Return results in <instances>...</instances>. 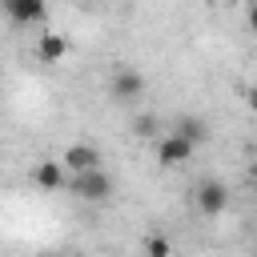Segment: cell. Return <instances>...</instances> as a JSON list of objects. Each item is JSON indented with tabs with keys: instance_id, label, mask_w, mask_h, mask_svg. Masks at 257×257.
I'll return each mask as SVG.
<instances>
[{
	"instance_id": "1",
	"label": "cell",
	"mask_w": 257,
	"mask_h": 257,
	"mask_svg": "<svg viewBox=\"0 0 257 257\" xmlns=\"http://www.w3.org/2000/svg\"><path fill=\"white\" fill-rule=\"evenodd\" d=\"M72 197L76 201H88V205H100L112 197V177L104 169H88V173H72Z\"/></svg>"
},
{
	"instance_id": "2",
	"label": "cell",
	"mask_w": 257,
	"mask_h": 257,
	"mask_svg": "<svg viewBox=\"0 0 257 257\" xmlns=\"http://www.w3.org/2000/svg\"><path fill=\"white\" fill-rule=\"evenodd\" d=\"M108 92H112L116 104H133V100H141V92H145V76H141L133 64H120V68H112Z\"/></svg>"
},
{
	"instance_id": "3",
	"label": "cell",
	"mask_w": 257,
	"mask_h": 257,
	"mask_svg": "<svg viewBox=\"0 0 257 257\" xmlns=\"http://www.w3.org/2000/svg\"><path fill=\"white\" fill-rule=\"evenodd\" d=\"M193 153H197V145H189V141H185V137H177V133L157 137V161H161L165 169H181V165H189V161H193Z\"/></svg>"
},
{
	"instance_id": "4",
	"label": "cell",
	"mask_w": 257,
	"mask_h": 257,
	"mask_svg": "<svg viewBox=\"0 0 257 257\" xmlns=\"http://www.w3.org/2000/svg\"><path fill=\"white\" fill-rule=\"evenodd\" d=\"M193 205H197L205 217H221L225 205H229V189H225L221 181H201V185L193 189Z\"/></svg>"
},
{
	"instance_id": "5",
	"label": "cell",
	"mask_w": 257,
	"mask_h": 257,
	"mask_svg": "<svg viewBox=\"0 0 257 257\" xmlns=\"http://www.w3.org/2000/svg\"><path fill=\"white\" fill-rule=\"evenodd\" d=\"M100 149L96 145H68L64 149V157H60V165H64V173H88V169H100Z\"/></svg>"
},
{
	"instance_id": "6",
	"label": "cell",
	"mask_w": 257,
	"mask_h": 257,
	"mask_svg": "<svg viewBox=\"0 0 257 257\" xmlns=\"http://www.w3.org/2000/svg\"><path fill=\"white\" fill-rule=\"evenodd\" d=\"M32 185H36L40 193H56V189H64V165L52 161V157H40V161L32 165Z\"/></svg>"
},
{
	"instance_id": "7",
	"label": "cell",
	"mask_w": 257,
	"mask_h": 257,
	"mask_svg": "<svg viewBox=\"0 0 257 257\" xmlns=\"http://www.w3.org/2000/svg\"><path fill=\"white\" fill-rule=\"evenodd\" d=\"M0 8L12 24H40L44 20V0H0Z\"/></svg>"
},
{
	"instance_id": "8",
	"label": "cell",
	"mask_w": 257,
	"mask_h": 257,
	"mask_svg": "<svg viewBox=\"0 0 257 257\" xmlns=\"http://www.w3.org/2000/svg\"><path fill=\"white\" fill-rule=\"evenodd\" d=\"M36 56H40L44 64L64 60V56H68V36H64V32H40V40H36Z\"/></svg>"
},
{
	"instance_id": "9",
	"label": "cell",
	"mask_w": 257,
	"mask_h": 257,
	"mask_svg": "<svg viewBox=\"0 0 257 257\" xmlns=\"http://www.w3.org/2000/svg\"><path fill=\"white\" fill-rule=\"evenodd\" d=\"M173 133H177V137H185L189 145H201V141H205V120H193V116H181V120L173 124Z\"/></svg>"
},
{
	"instance_id": "10",
	"label": "cell",
	"mask_w": 257,
	"mask_h": 257,
	"mask_svg": "<svg viewBox=\"0 0 257 257\" xmlns=\"http://www.w3.org/2000/svg\"><path fill=\"white\" fill-rule=\"evenodd\" d=\"M145 257H173V241H169L165 233H153V237L145 241Z\"/></svg>"
},
{
	"instance_id": "11",
	"label": "cell",
	"mask_w": 257,
	"mask_h": 257,
	"mask_svg": "<svg viewBox=\"0 0 257 257\" xmlns=\"http://www.w3.org/2000/svg\"><path fill=\"white\" fill-rule=\"evenodd\" d=\"M133 133H137V137H153V133H157V116H149V112L137 116V120H133Z\"/></svg>"
},
{
	"instance_id": "12",
	"label": "cell",
	"mask_w": 257,
	"mask_h": 257,
	"mask_svg": "<svg viewBox=\"0 0 257 257\" xmlns=\"http://www.w3.org/2000/svg\"><path fill=\"white\" fill-rule=\"evenodd\" d=\"M205 4H233V0H205Z\"/></svg>"
},
{
	"instance_id": "13",
	"label": "cell",
	"mask_w": 257,
	"mask_h": 257,
	"mask_svg": "<svg viewBox=\"0 0 257 257\" xmlns=\"http://www.w3.org/2000/svg\"><path fill=\"white\" fill-rule=\"evenodd\" d=\"M44 257H52V253H44Z\"/></svg>"
}]
</instances>
